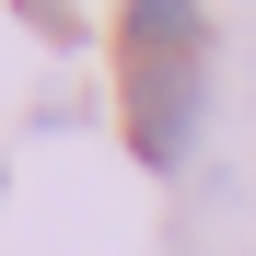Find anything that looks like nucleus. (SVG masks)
<instances>
[{
  "mask_svg": "<svg viewBox=\"0 0 256 256\" xmlns=\"http://www.w3.org/2000/svg\"><path fill=\"white\" fill-rule=\"evenodd\" d=\"M116 94H128V152H140L152 175H175V163L198 152V58H175V70H116Z\"/></svg>",
  "mask_w": 256,
  "mask_h": 256,
  "instance_id": "nucleus-1",
  "label": "nucleus"
},
{
  "mask_svg": "<svg viewBox=\"0 0 256 256\" xmlns=\"http://www.w3.org/2000/svg\"><path fill=\"white\" fill-rule=\"evenodd\" d=\"M175 58H210L198 0H116V70H175Z\"/></svg>",
  "mask_w": 256,
  "mask_h": 256,
  "instance_id": "nucleus-2",
  "label": "nucleus"
},
{
  "mask_svg": "<svg viewBox=\"0 0 256 256\" xmlns=\"http://www.w3.org/2000/svg\"><path fill=\"white\" fill-rule=\"evenodd\" d=\"M12 12H24L35 35H58V47H70V35H82V0H12Z\"/></svg>",
  "mask_w": 256,
  "mask_h": 256,
  "instance_id": "nucleus-3",
  "label": "nucleus"
}]
</instances>
